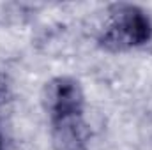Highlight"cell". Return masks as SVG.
Masks as SVG:
<instances>
[{"instance_id": "3957f363", "label": "cell", "mask_w": 152, "mask_h": 150, "mask_svg": "<svg viewBox=\"0 0 152 150\" xmlns=\"http://www.w3.org/2000/svg\"><path fill=\"white\" fill-rule=\"evenodd\" d=\"M92 131L85 115L50 122V141L53 150H88Z\"/></svg>"}, {"instance_id": "6da1fadb", "label": "cell", "mask_w": 152, "mask_h": 150, "mask_svg": "<svg viewBox=\"0 0 152 150\" xmlns=\"http://www.w3.org/2000/svg\"><path fill=\"white\" fill-rule=\"evenodd\" d=\"M106 14V21L97 36V44L104 51L122 53L151 42L152 20L143 7L136 4H113Z\"/></svg>"}, {"instance_id": "277c9868", "label": "cell", "mask_w": 152, "mask_h": 150, "mask_svg": "<svg viewBox=\"0 0 152 150\" xmlns=\"http://www.w3.org/2000/svg\"><path fill=\"white\" fill-rule=\"evenodd\" d=\"M9 95H11V85H9V79H7L5 76L0 74V106L7 103Z\"/></svg>"}, {"instance_id": "5b68a950", "label": "cell", "mask_w": 152, "mask_h": 150, "mask_svg": "<svg viewBox=\"0 0 152 150\" xmlns=\"http://www.w3.org/2000/svg\"><path fill=\"white\" fill-rule=\"evenodd\" d=\"M0 150H4V134H2V127H0Z\"/></svg>"}, {"instance_id": "7a4b0ae2", "label": "cell", "mask_w": 152, "mask_h": 150, "mask_svg": "<svg viewBox=\"0 0 152 150\" xmlns=\"http://www.w3.org/2000/svg\"><path fill=\"white\" fill-rule=\"evenodd\" d=\"M41 106L50 122L85 115V92L73 76H55L42 85Z\"/></svg>"}]
</instances>
